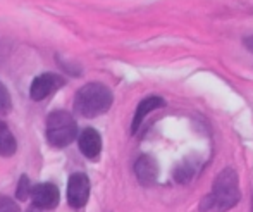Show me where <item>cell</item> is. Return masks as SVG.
<instances>
[{"mask_svg":"<svg viewBox=\"0 0 253 212\" xmlns=\"http://www.w3.org/2000/svg\"><path fill=\"white\" fill-rule=\"evenodd\" d=\"M241 199L240 179L233 167H224L213 179L212 192L202 200V212H227L238 206Z\"/></svg>","mask_w":253,"mask_h":212,"instance_id":"1","label":"cell"},{"mask_svg":"<svg viewBox=\"0 0 253 212\" xmlns=\"http://www.w3.org/2000/svg\"><path fill=\"white\" fill-rule=\"evenodd\" d=\"M114 97L103 83H88L78 90L74 97V110L83 117H97L112 107Z\"/></svg>","mask_w":253,"mask_h":212,"instance_id":"2","label":"cell"},{"mask_svg":"<svg viewBox=\"0 0 253 212\" xmlns=\"http://www.w3.org/2000/svg\"><path fill=\"white\" fill-rule=\"evenodd\" d=\"M78 138V124L66 110H55L47 119V140L52 147L64 149Z\"/></svg>","mask_w":253,"mask_h":212,"instance_id":"3","label":"cell"},{"mask_svg":"<svg viewBox=\"0 0 253 212\" xmlns=\"http://www.w3.org/2000/svg\"><path fill=\"white\" fill-rule=\"evenodd\" d=\"M90 197V179L84 172H74L67 181V200L74 209L86 206Z\"/></svg>","mask_w":253,"mask_h":212,"instance_id":"4","label":"cell"},{"mask_svg":"<svg viewBox=\"0 0 253 212\" xmlns=\"http://www.w3.org/2000/svg\"><path fill=\"white\" fill-rule=\"evenodd\" d=\"M66 85V80L59 74H53V73H45L40 74L33 80L30 88V95L33 100H43L47 99L48 95H52L53 92H57L59 88Z\"/></svg>","mask_w":253,"mask_h":212,"instance_id":"5","label":"cell"},{"mask_svg":"<svg viewBox=\"0 0 253 212\" xmlns=\"http://www.w3.org/2000/svg\"><path fill=\"white\" fill-rule=\"evenodd\" d=\"M33 204L40 209H55L59 206V188L52 183H40L31 188Z\"/></svg>","mask_w":253,"mask_h":212,"instance_id":"6","label":"cell"},{"mask_svg":"<svg viewBox=\"0 0 253 212\" xmlns=\"http://www.w3.org/2000/svg\"><path fill=\"white\" fill-rule=\"evenodd\" d=\"M78 143H80V150L84 157L95 160L98 159L102 152V136L97 129L93 128H86L81 131L80 138H78Z\"/></svg>","mask_w":253,"mask_h":212,"instance_id":"7","label":"cell"},{"mask_svg":"<svg viewBox=\"0 0 253 212\" xmlns=\"http://www.w3.org/2000/svg\"><path fill=\"white\" fill-rule=\"evenodd\" d=\"M134 174L143 186H152L159 178V164L152 156H141L134 164Z\"/></svg>","mask_w":253,"mask_h":212,"instance_id":"8","label":"cell"},{"mask_svg":"<svg viewBox=\"0 0 253 212\" xmlns=\"http://www.w3.org/2000/svg\"><path fill=\"white\" fill-rule=\"evenodd\" d=\"M164 106H166V100H164L162 97H157V95L147 97V99L141 100V102L138 104V107H136L133 123H131V133L134 135V133L140 129L141 123L145 121V117H147L150 112H153V110L160 109V107H164Z\"/></svg>","mask_w":253,"mask_h":212,"instance_id":"9","label":"cell"},{"mask_svg":"<svg viewBox=\"0 0 253 212\" xmlns=\"http://www.w3.org/2000/svg\"><path fill=\"white\" fill-rule=\"evenodd\" d=\"M16 150H17V142L14 138L12 131H10L5 123L0 121V156L10 157L16 154Z\"/></svg>","mask_w":253,"mask_h":212,"instance_id":"10","label":"cell"},{"mask_svg":"<svg viewBox=\"0 0 253 212\" xmlns=\"http://www.w3.org/2000/svg\"><path fill=\"white\" fill-rule=\"evenodd\" d=\"M197 174V166L191 164L190 160H184L177 166V169L174 171V179L177 183H188L193 179V176Z\"/></svg>","mask_w":253,"mask_h":212,"instance_id":"11","label":"cell"},{"mask_svg":"<svg viewBox=\"0 0 253 212\" xmlns=\"http://www.w3.org/2000/svg\"><path fill=\"white\" fill-rule=\"evenodd\" d=\"M12 107V100H10V93L5 88V85L0 83V114H7Z\"/></svg>","mask_w":253,"mask_h":212,"instance_id":"12","label":"cell"},{"mask_svg":"<svg viewBox=\"0 0 253 212\" xmlns=\"http://www.w3.org/2000/svg\"><path fill=\"white\" fill-rule=\"evenodd\" d=\"M30 179H28V176H21L19 178V185H17V192H16V197L17 200H26L28 197H30Z\"/></svg>","mask_w":253,"mask_h":212,"instance_id":"13","label":"cell"},{"mask_svg":"<svg viewBox=\"0 0 253 212\" xmlns=\"http://www.w3.org/2000/svg\"><path fill=\"white\" fill-rule=\"evenodd\" d=\"M0 212H21L19 206L12 199L5 195H0Z\"/></svg>","mask_w":253,"mask_h":212,"instance_id":"14","label":"cell"},{"mask_svg":"<svg viewBox=\"0 0 253 212\" xmlns=\"http://www.w3.org/2000/svg\"><path fill=\"white\" fill-rule=\"evenodd\" d=\"M245 45H247V49L250 50V52H253V35L248 38H245Z\"/></svg>","mask_w":253,"mask_h":212,"instance_id":"15","label":"cell"}]
</instances>
